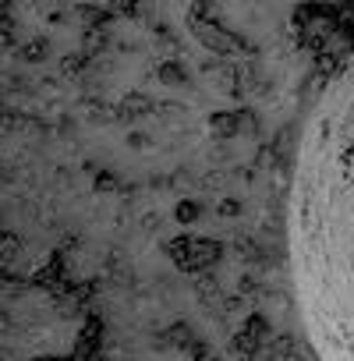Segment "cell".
I'll return each instance as SVG.
<instances>
[{"label":"cell","instance_id":"cell-1","mask_svg":"<svg viewBox=\"0 0 354 361\" xmlns=\"http://www.w3.org/2000/svg\"><path fill=\"white\" fill-rule=\"evenodd\" d=\"M287 266L315 361H354V50L326 78L298 135Z\"/></svg>","mask_w":354,"mask_h":361},{"label":"cell","instance_id":"cell-2","mask_svg":"<svg viewBox=\"0 0 354 361\" xmlns=\"http://www.w3.org/2000/svg\"><path fill=\"white\" fill-rule=\"evenodd\" d=\"M315 4H343V0H315Z\"/></svg>","mask_w":354,"mask_h":361}]
</instances>
